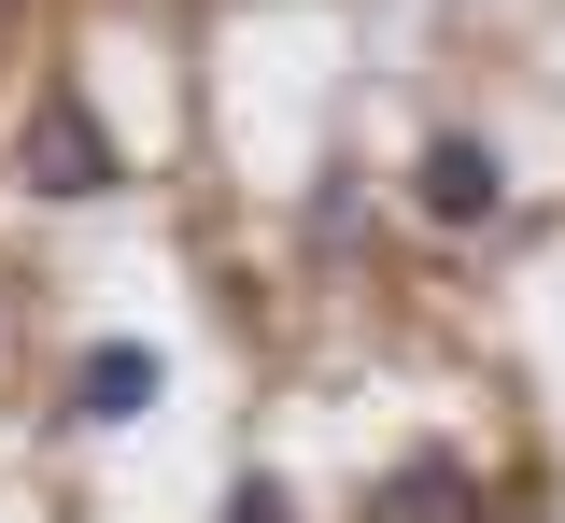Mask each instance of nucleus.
Here are the masks:
<instances>
[{
	"label": "nucleus",
	"mask_w": 565,
	"mask_h": 523,
	"mask_svg": "<svg viewBox=\"0 0 565 523\" xmlns=\"http://www.w3.org/2000/svg\"><path fill=\"white\" fill-rule=\"evenodd\" d=\"M14 170H29V199H114V184H128V156H114L99 114H85V85H43V114H29Z\"/></svg>",
	"instance_id": "obj_1"
},
{
	"label": "nucleus",
	"mask_w": 565,
	"mask_h": 523,
	"mask_svg": "<svg viewBox=\"0 0 565 523\" xmlns=\"http://www.w3.org/2000/svg\"><path fill=\"white\" fill-rule=\"evenodd\" d=\"M411 199H424V226H494L509 170H494L481 128H438V142H424V170H411Z\"/></svg>",
	"instance_id": "obj_2"
},
{
	"label": "nucleus",
	"mask_w": 565,
	"mask_h": 523,
	"mask_svg": "<svg viewBox=\"0 0 565 523\" xmlns=\"http://www.w3.org/2000/svg\"><path fill=\"white\" fill-rule=\"evenodd\" d=\"M156 340H99V354H85V369H71V425H141V410H156Z\"/></svg>",
	"instance_id": "obj_3"
},
{
	"label": "nucleus",
	"mask_w": 565,
	"mask_h": 523,
	"mask_svg": "<svg viewBox=\"0 0 565 523\" xmlns=\"http://www.w3.org/2000/svg\"><path fill=\"white\" fill-rule=\"evenodd\" d=\"M481 510V481L452 467V452H424V467H396L382 495H367V523H467Z\"/></svg>",
	"instance_id": "obj_4"
},
{
	"label": "nucleus",
	"mask_w": 565,
	"mask_h": 523,
	"mask_svg": "<svg viewBox=\"0 0 565 523\" xmlns=\"http://www.w3.org/2000/svg\"><path fill=\"white\" fill-rule=\"evenodd\" d=\"M226 523H297V495H282L269 467H255V481H226Z\"/></svg>",
	"instance_id": "obj_5"
}]
</instances>
